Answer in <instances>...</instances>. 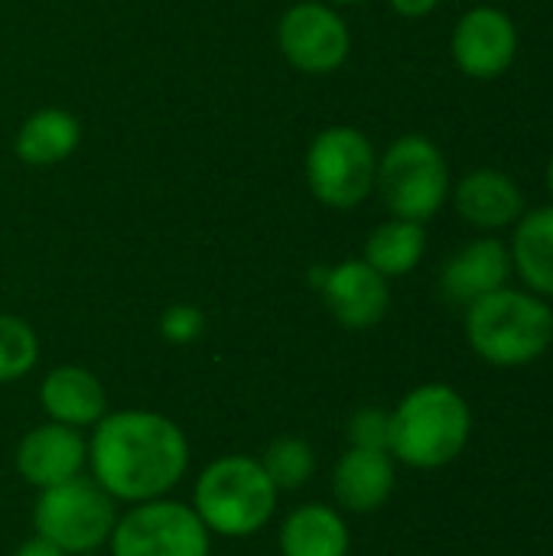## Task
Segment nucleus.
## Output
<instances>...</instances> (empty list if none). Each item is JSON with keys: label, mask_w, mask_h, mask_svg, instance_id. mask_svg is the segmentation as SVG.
I'll use <instances>...</instances> for the list:
<instances>
[{"label": "nucleus", "mask_w": 553, "mask_h": 556, "mask_svg": "<svg viewBox=\"0 0 553 556\" xmlns=\"http://www.w3.org/2000/svg\"><path fill=\"white\" fill-rule=\"evenodd\" d=\"M88 469L114 502H156L186 479L189 440L179 424L163 414L114 410L91 430Z\"/></svg>", "instance_id": "1"}, {"label": "nucleus", "mask_w": 553, "mask_h": 556, "mask_svg": "<svg viewBox=\"0 0 553 556\" xmlns=\"http://www.w3.org/2000/svg\"><path fill=\"white\" fill-rule=\"evenodd\" d=\"M473 437V410L450 384H420L391 410L388 453L411 469H443L463 456Z\"/></svg>", "instance_id": "2"}, {"label": "nucleus", "mask_w": 553, "mask_h": 556, "mask_svg": "<svg viewBox=\"0 0 553 556\" xmlns=\"http://www.w3.org/2000/svg\"><path fill=\"white\" fill-rule=\"evenodd\" d=\"M469 349L495 368H525L553 345L551 303L531 290L502 287L466 306Z\"/></svg>", "instance_id": "3"}, {"label": "nucleus", "mask_w": 553, "mask_h": 556, "mask_svg": "<svg viewBox=\"0 0 553 556\" xmlns=\"http://www.w3.org/2000/svg\"><path fill=\"white\" fill-rule=\"evenodd\" d=\"M280 492L254 456H222L209 463L192 489V511L209 534L251 538L277 511Z\"/></svg>", "instance_id": "4"}, {"label": "nucleus", "mask_w": 553, "mask_h": 556, "mask_svg": "<svg viewBox=\"0 0 553 556\" xmlns=\"http://www.w3.org/2000/svg\"><path fill=\"white\" fill-rule=\"evenodd\" d=\"M375 189L394 218L427 225L450 199V163L430 137L404 134L378 156Z\"/></svg>", "instance_id": "5"}, {"label": "nucleus", "mask_w": 553, "mask_h": 556, "mask_svg": "<svg viewBox=\"0 0 553 556\" xmlns=\"http://www.w3.org/2000/svg\"><path fill=\"white\" fill-rule=\"evenodd\" d=\"M303 173L316 202L336 212H349L375 192L378 150L359 127L332 124L310 140Z\"/></svg>", "instance_id": "6"}, {"label": "nucleus", "mask_w": 553, "mask_h": 556, "mask_svg": "<svg viewBox=\"0 0 553 556\" xmlns=\"http://www.w3.org/2000/svg\"><path fill=\"white\" fill-rule=\"evenodd\" d=\"M117 511L114 498L88 476L42 489L33 505L36 538L49 541L65 556L95 554L111 541Z\"/></svg>", "instance_id": "7"}, {"label": "nucleus", "mask_w": 553, "mask_h": 556, "mask_svg": "<svg viewBox=\"0 0 553 556\" xmlns=\"http://www.w3.org/2000/svg\"><path fill=\"white\" fill-rule=\"evenodd\" d=\"M108 547L111 556H209L212 534L192 505L156 498L130 505L114 521Z\"/></svg>", "instance_id": "8"}, {"label": "nucleus", "mask_w": 553, "mask_h": 556, "mask_svg": "<svg viewBox=\"0 0 553 556\" xmlns=\"http://www.w3.org/2000/svg\"><path fill=\"white\" fill-rule=\"evenodd\" d=\"M280 55L303 75H329L345 65L352 33L342 13L323 0H300L277 23Z\"/></svg>", "instance_id": "9"}, {"label": "nucleus", "mask_w": 553, "mask_h": 556, "mask_svg": "<svg viewBox=\"0 0 553 556\" xmlns=\"http://www.w3.org/2000/svg\"><path fill=\"white\" fill-rule=\"evenodd\" d=\"M310 280H313V290L323 293L332 319L342 329H352V332L375 329L391 309L388 277H381L362 257H352V261H342L332 267H319L310 274Z\"/></svg>", "instance_id": "10"}, {"label": "nucleus", "mask_w": 553, "mask_h": 556, "mask_svg": "<svg viewBox=\"0 0 553 556\" xmlns=\"http://www.w3.org/2000/svg\"><path fill=\"white\" fill-rule=\"evenodd\" d=\"M450 52L463 75L476 81L502 78L518 59V26L499 7H473L456 20Z\"/></svg>", "instance_id": "11"}, {"label": "nucleus", "mask_w": 553, "mask_h": 556, "mask_svg": "<svg viewBox=\"0 0 553 556\" xmlns=\"http://www.w3.org/2000/svg\"><path fill=\"white\" fill-rule=\"evenodd\" d=\"M88 469V440L81 430L62 424L33 427L16 446V472L33 489H52L85 476Z\"/></svg>", "instance_id": "12"}, {"label": "nucleus", "mask_w": 553, "mask_h": 556, "mask_svg": "<svg viewBox=\"0 0 553 556\" xmlns=\"http://www.w3.org/2000/svg\"><path fill=\"white\" fill-rule=\"evenodd\" d=\"M456 215L479 231L512 228L525 215V192L505 169H473L450 189Z\"/></svg>", "instance_id": "13"}, {"label": "nucleus", "mask_w": 553, "mask_h": 556, "mask_svg": "<svg viewBox=\"0 0 553 556\" xmlns=\"http://www.w3.org/2000/svg\"><path fill=\"white\" fill-rule=\"evenodd\" d=\"M512 251L499 238H476L466 248H460L440 274V287L450 303L469 306L512 280Z\"/></svg>", "instance_id": "14"}, {"label": "nucleus", "mask_w": 553, "mask_h": 556, "mask_svg": "<svg viewBox=\"0 0 553 556\" xmlns=\"http://www.w3.org/2000/svg\"><path fill=\"white\" fill-rule=\"evenodd\" d=\"M394 456L378 450L349 446L332 469V495L336 505L352 515H372L388 505L394 495Z\"/></svg>", "instance_id": "15"}, {"label": "nucleus", "mask_w": 553, "mask_h": 556, "mask_svg": "<svg viewBox=\"0 0 553 556\" xmlns=\"http://www.w3.org/2000/svg\"><path fill=\"white\" fill-rule=\"evenodd\" d=\"M39 404L52 424L85 430L108 414V394L95 371L81 365H59L39 384Z\"/></svg>", "instance_id": "16"}, {"label": "nucleus", "mask_w": 553, "mask_h": 556, "mask_svg": "<svg viewBox=\"0 0 553 556\" xmlns=\"http://www.w3.org/2000/svg\"><path fill=\"white\" fill-rule=\"evenodd\" d=\"M280 556H349L352 538L339 508L300 505L280 525Z\"/></svg>", "instance_id": "17"}, {"label": "nucleus", "mask_w": 553, "mask_h": 556, "mask_svg": "<svg viewBox=\"0 0 553 556\" xmlns=\"http://www.w3.org/2000/svg\"><path fill=\"white\" fill-rule=\"evenodd\" d=\"M81 143V124L72 111L65 108H39L33 111L16 137H13V153L26 166H55L65 163Z\"/></svg>", "instance_id": "18"}, {"label": "nucleus", "mask_w": 553, "mask_h": 556, "mask_svg": "<svg viewBox=\"0 0 553 556\" xmlns=\"http://www.w3.org/2000/svg\"><path fill=\"white\" fill-rule=\"evenodd\" d=\"M512 270L525 290L553 300V205L525 212L512 235Z\"/></svg>", "instance_id": "19"}, {"label": "nucleus", "mask_w": 553, "mask_h": 556, "mask_svg": "<svg viewBox=\"0 0 553 556\" xmlns=\"http://www.w3.org/2000/svg\"><path fill=\"white\" fill-rule=\"evenodd\" d=\"M427 251V228L420 222H407V218H388L381 222L368 241H365V254L362 261L372 264L381 277H404L411 274Z\"/></svg>", "instance_id": "20"}, {"label": "nucleus", "mask_w": 553, "mask_h": 556, "mask_svg": "<svg viewBox=\"0 0 553 556\" xmlns=\"http://www.w3.org/2000/svg\"><path fill=\"white\" fill-rule=\"evenodd\" d=\"M261 466L271 476V482H274L277 492H297V489H303L313 479V472H316V453L300 437H280V440H274L264 450Z\"/></svg>", "instance_id": "21"}, {"label": "nucleus", "mask_w": 553, "mask_h": 556, "mask_svg": "<svg viewBox=\"0 0 553 556\" xmlns=\"http://www.w3.org/2000/svg\"><path fill=\"white\" fill-rule=\"evenodd\" d=\"M39 362V339L33 326L13 313H0V384L26 378Z\"/></svg>", "instance_id": "22"}, {"label": "nucleus", "mask_w": 553, "mask_h": 556, "mask_svg": "<svg viewBox=\"0 0 553 556\" xmlns=\"http://www.w3.org/2000/svg\"><path fill=\"white\" fill-rule=\"evenodd\" d=\"M391 440V414L381 407H362L349 420V446L355 450H378L388 453Z\"/></svg>", "instance_id": "23"}, {"label": "nucleus", "mask_w": 553, "mask_h": 556, "mask_svg": "<svg viewBox=\"0 0 553 556\" xmlns=\"http://www.w3.org/2000/svg\"><path fill=\"white\" fill-rule=\"evenodd\" d=\"M205 332V316L192 303H173L160 316V336L173 345H189Z\"/></svg>", "instance_id": "24"}, {"label": "nucleus", "mask_w": 553, "mask_h": 556, "mask_svg": "<svg viewBox=\"0 0 553 556\" xmlns=\"http://www.w3.org/2000/svg\"><path fill=\"white\" fill-rule=\"evenodd\" d=\"M388 3L398 16H407V20H420L440 7V0H388Z\"/></svg>", "instance_id": "25"}, {"label": "nucleus", "mask_w": 553, "mask_h": 556, "mask_svg": "<svg viewBox=\"0 0 553 556\" xmlns=\"http://www.w3.org/2000/svg\"><path fill=\"white\" fill-rule=\"evenodd\" d=\"M13 556H65L59 547H52L49 541H42V538H29V541H23Z\"/></svg>", "instance_id": "26"}, {"label": "nucleus", "mask_w": 553, "mask_h": 556, "mask_svg": "<svg viewBox=\"0 0 553 556\" xmlns=\"http://www.w3.org/2000/svg\"><path fill=\"white\" fill-rule=\"evenodd\" d=\"M323 3H332V7H349V3H362V0H323Z\"/></svg>", "instance_id": "27"}, {"label": "nucleus", "mask_w": 553, "mask_h": 556, "mask_svg": "<svg viewBox=\"0 0 553 556\" xmlns=\"http://www.w3.org/2000/svg\"><path fill=\"white\" fill-rule=\"evenodd\" d=\"M548 189H551V195H553V156H551V163H548Z\"/></svg>", "instance_id": "28"}]
</instances>
